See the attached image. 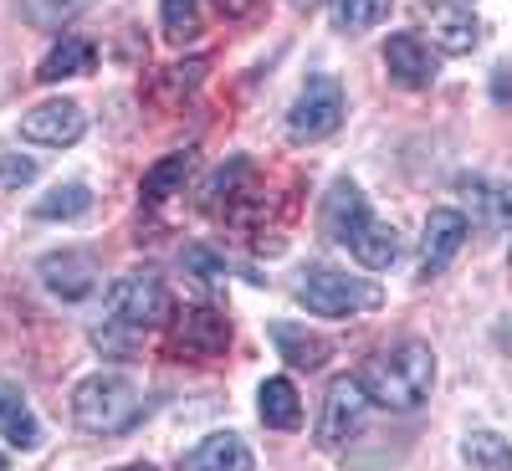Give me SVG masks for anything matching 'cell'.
Here are the masks:
<instances>
[{"label": "cell", "instance_id": "1", "mask_svg": "<svg viewBox=\"0 0 512 471\" xmlns=\"http://www.w3.org/2000/svg\"><path fill=\"white\" fill-rule=\"evenodd\" d=\"M318 226H323L328 241L349 246V256H354L359 267H369V272L395 267V256H400V236L369 210V200H364V190H359L354 180H338V185L323 195Z\"/></svg>", "mask_w": 512, "mask_h": 471}, {"label": "cell", "instance_id": "2", "mask_svg": "<svg viewBox=\"0 0 512 471\" xmlns=\"http://www.w3.org/2000/svg\"><path fill=\"white\" fill-rule=\"evenodd\" d=\"M169 318V292L159 282V272H123L108 287V303H103V328L93 333V344L103 354H128L149 328H159Z\"/></svg>", "mask_w": 512, "mask_h": 471}, {"label": "cell", "instance_id": "3", "mask_svg": "<svg viewBox=\"0 0 512 471\" xmlns=\"http://www.w3.org/2000/svg\"><path fill=\"white\" fill-rule=\"evenodd\" d=\"M354 379L384 410H420L431 400V384H436V354H431V344H420V338H405V344L374 354Z\"/></svg>", "mask_w": 512, "mask_h": 471}, {"label": "cell", "instance_id": "4", "mask_svg": "<svg viewBox=\"0 0 512 471\" xmlns=\"http://www.w3.org/2000/svg\"><path fill=\"white\" fill-rule=\"evenodd\" d=\"M144 415V395L128 374H88L72 395V420L88 436H123Z\"/></svg>", "mask_w": 512, "mask_h": 471}, {"label": "cell", "instance_id": "5", "mask_svg": "<svg viewBox=\"0 0 512 471\" xmlns=\"http://www.w3.org/2000/svg\"><path fill=\"white\" fill-rule=\"evenodd\" d=\"M297 303L318 318H354V313H369L384 303L379 282L369 277H349L338 267H308L303 282H297Z\"/></svg>", "mask_w": 512, "mask_h": 471}, {"label": "cell", "instance_id": "6", "mask_svg": "<svg viewBox=\"0 0 512 471\" xmlns=\"http://www.w3.org/2000/svg\"><path fill=\"white\" fill-rule=\"evenodd\" d=\"M344 88H338V77H308V88L292 98L287 108V134L297 144H318L328 134H338V123H344Z\"/></svg>", "mask_w": 512, "mask_h": 471}, {"label": "cell", "instance_id": "7", "mask_svg": "<svg viewBox=\"0 0 512 471\" xmlns=\"http://www.w3.org/2000/svg\"><path fill=\"white\" fill-rule=\"evenodd\" d=\"M226 344H231V318L210 303L185 308L175 318V328H169V354L175 359H216V354H226Z\"/></svg>", "mask_w": 512, "mask_h": 471}, {"label": "cell", "instance_id": "8", "mask_svg": "<svg viewBox=\"0 0 512 471\" xmlns=\"http://www.w3.org/2000/svg\"><path fill=\"white\" fill-rule=\"evenodd\" d=\"M364 405H369V395L359 390V379L354 374H338L328 384V395H323V415H318V431H313L318 451H338V446H344L359 431Z\"/></svg>", "mask_w": 512, "mask_h": 471}, {"label": "cell", "instance_id": "9", "mask_svg": "<svg viewBox=\"0 0 512 471\" xmlns=\"http://www.w3.org/2000/svg\"><path fill=\"white\" fill-rule=\"evenodd\" d=\"M82 134H88V113H82L77 103H67V98L62 103H41V108H31L21 118V139L47 144V149H67Z\"/></svg>", "mask_w": 512, "mask_h": 471}, {"label": "cell", "instance_id": "10", "mask_svg": "<svg viewBox=\"0 0 512 471\" xmlns=\"http://www.w3.org/2000/svg\"><path fill=\"white\" fill-rule=\"evenodd\" d=\"M41 282L62 303H82V297L98 292V262L88 251H52V256H41Z\"/></svg>", "mask_w": 512, "mask_h": 471}, {"label": "cell", "instance_id": "11", "mask_svg": "<svg viewBox=\"0 0 512 471\" xmlns=\"http://www.w3.org/2000/svg\"><path fill=\"white\" fill-rule=\"evenodd\" d=\"M461 246H466V216L461 210H431L420 236V277H441Z\"/></svg>", "mask_w": 512, "mask_h": 471}, {"label": "cell", "instance_id": "12", "mask_svg": "<svg viewBox=\"0 0 512 471\" xmlns=\"http://www.w3.org/2000/svg\"><path fill=\"white\" fill-rule=\"evenodd\" d=\"M384 67H390V77L400 82V88H410V93H420V88H431V82H436L431 47H425L420 36H410V31L384 41Z\"/></svg>", "mask_w": 512, "mask_h": 471}, {"label": "cell", "instance_id": "13", "mask_svg": "<svg viewBox=\"0 0 512 471\" xmlns=\"http://www.w3.org/2000/svg\"><path fill=\"white\" fill-rule=\"evenodd\" d=\"M425 26H431V41H436V47H441V52H451V57L472 52V47H477V36H482V26H477L472 6H461V0H446V6H431Z\"/></svg>", "mask_w": 512, "mask_h": 471}, {"label": "cell", "instance_id": "14", "mask_svg": "<svg viewBox=\"0 0 512 471\" xmlns=\"http://www.w3.org/2000/svg\"><path fill=\"white\" fill-rule=\"evenodd\" d=\"M251 446L236 436V431H216L205 436L195 451L180 456V471H251Z\"/></svg>", "mask_w": 512, "mask_h": 471}, {"label": "cell", "instance_id": "15", "mask_svg": "<svg viewBox=\"0 0 512 471\" xmlns=\"http://www.w3.org/2000/svg\"><path fill=\"white\" fill-rule=\"evenodd\" d=\"M272 344L277 354L292 364V369H323L328 364V338L323 333H308L303 323H272Z\"/></svg>", "mask_w": 512, "mask_h": 471}, {"label": "cell", "instance_id": "16", "mask_svg": "<svg viewBox=\"0 0 512 471\" xmlns=\"http://www.w3.org/2000/svg\"><path fill=\"white\" fill-rule=\"evenodd\" d=\"M93 62H98V47L93 41H82V36H62L57 47L41 57V67H36V77L41 82H62V77H82V72H93Z\"/></svg>", "mask_w": 512, "mask_h": 471}, {"label": "cell", "instance_id": "17", "mask_svg": "<svg viewBox=\"0 0 512 471\" xmlns=\"http://www.w3.org/2000/svg\"><path fill=\"white\" fill-rule=\"evenodd\" d=\"M256 410H262V420L272 425V431H297V425H303V400H297V384L282 379V374L262 384Z\"/></svg>", "mask_w": 512, "mask_h": 471}, {"label": "cell", "instance_id": "18", "mask_svg": "<svg viewBox=\"0 0 512 471\" xmlns=\"http://www.w3.org/2000/svg\"><path fill=\"white\" fill-rule=\"evenodd\" d=\"M0 436H6L16 451H36L41 446V425H36L31 405L16 390H6V384H0Z\"/></svg>", "mask_w": 512, "mask_h": 471}, {"label": "cell", "instance_id": "19", "mask_svg": "<svg viewBox=\"0 0 512 471\" xmlns=\"http://www.w3.org/2000/svg\"><path fill=\"white\" fill-rule=\"evenodd\" d=\"M190 169H195V154H190V149L164 154V159L149 169V175H144V185H139L144 205H159V200H169V195H180V185L190 180Z\"/></svg>", "mask_w": 512, "mask_h": 471}, {"label": "cell", "instance_id": "20", "mask_svg": "<svg viewBox=\"0 0 512 471\" xmlns=\"http://www.w3.org/2000/svg\"><path fill=\"white\" fill-rule=\"evenodd\" d=\"M461 195H472V210L492 226H512V185L482 180V175H461Z\"/></svg>", "mask_w": 512, "mask_h": 471}, {"label": "cell", "instance_id": "21", "mask_svg": "<svg viewBox=\"0 0 512 471\" xmlns=\"http://www.w3.org/2000/svg\"><path fill=\"white\" fill-rule=\"evenodd\" d=\"M93 210V190L88 185H57L52 195H41L31 205V216L36 221H77V216H88Z\"/></svg>", "mask_w": 512, "mask_h": 471}, {"label": "cell", "instance_id": "22", "mask_svg": "<svg viewBox=\"0 0 512 471\" xmlns=\"http://www.w3.org/2000/svg\"><path fill=\"white\" fill-rule=\"evenodd\" d=\"M180 267H185V277H195L205 292H226V282H231L226 256H216L210 246H185V251H180Z\"/></svg>", "mask_w": 512, "mask_h": 471}, {"label": "cell", "instance_id": "23", "mask_svg": "<svg viewBox=\"0 0 512 471\" xmlns=\"http://www.w3.org/2000/svg\"><path fill=\"white\" fill-rule=\"evenodd\" d=\"M390 6H395V0H333V26L349 31V36L374 31L384 16H390Z\"/></svg>", "mask_w": 512, "mask_h": 471}, {"label": "cell", "instance_id": "24", "mask_svg": "<svg viewBox=\"0 0 512 471\" xmlns=\"http://www.w3.org/2000/svg\"><path fill=\"white\" fill-rule=\"evenodd\" d=\"M461 456L472 461L477 471H512V446L497 431H472L461 441Z\"/></svg>", "mask_w": 512, "mask_h": 471}, {"label": "cell", "instance_id": "25", "mask_svg": "<svg viewBox=\"0 0 512 471\" xmlns=\"http://www.w3.org/2000/svg\"><path fill=\"white\" fill-rule=\"evenodd\" d=\"M82 6H93V0H21V16H26L31 26H41V31H57V26H67Z\"/></svg>", "mask_w": 512, "mask_h": 471}, {"label": "cell", "instance_id": "26", "mask_svg": "<svg viewBox=\"0 0 512 471\" xmlns=\"http://www.w3.org/2000/svg\"><path fill=\"white\" fill-rule=\"evenodd\" d=\"M159 21H164L169 41L200 36V0H159Z\"/></svg>", "mask_w": 512, "mask_h": 471}, {"label": "cell", "instance_id": "27", "mask_svg": "<svg viewBox=\"0 0 512 471\" xmlns=\"http://www.w3.org/2000/svg\"><path fill=\"white\" fill-rule=\"evenodd\" d=\"M31 180H36V159H26V154H6V159H0V190H21Z\"/></svg>", "mask_w": 512, "mask_h": 471}, {"label": "cell", "instance_id": "28", "mask_svg": "<svg viewBox=\"0 0 512 471\" xmlns=\"http://www.w3.org/2000/svg\"><path fill=\"white\" fill-rule=\"evenodd\" d=\"M216 6H221V16H231V21H236V16H251L256 6H262V0H216Z\"/></svg>", "mask_w": 512, "mask_h": 471}, {"label": "cell", "instance_id": "29", "mask_svg": "<svg viewBox=\"0 0 512 471\" xmlns=\"http://www.w3.org/2000/svg\"><path fill=\"white\" fill-rule=\"evenodd\" d=\"M123 471H154V466L149 461H134V466H123Z\"/></svg>", "mask_w": 512, "mask_h": 471}, {"label": "cell", "instance_id": "30", "mask_svg": "<svg viewBox=\"0 0 512 471\" xmlns=\"http://www.w3.org/2000/svg\"><path fill=\"white\" fill-rule=\"evenodd\" d=\"M0 471H6V456H0Z\"/></svg>", "mask_w": 512, "mask_h": 471}, {"label": "cell", "instance_id": "31", "mask_svg": "<svg viewBox=\"0 0 512 471\" xmlns=\"http://www.w3.org/2000/svg\"><path fill=\"white\" fill-rule=\"evenodd\" d=\"M507 267H512V251H507Z\"/></svg>", "mask_w": 512, "mask_h": 471}]
</instances>
